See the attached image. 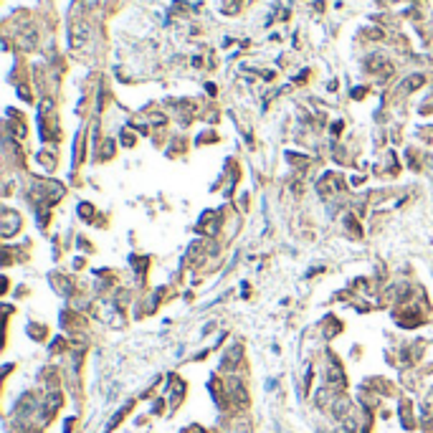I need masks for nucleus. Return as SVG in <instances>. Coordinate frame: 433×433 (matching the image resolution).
<instances>
[{
	"mask_svg": "<svg viewBox=\"0 0 433 433\" xmlns=\"http://www.w3.org/2000/svg\"><path fill=\"white\" fill-rule=\"evenodd\" d=\"M58 405H61V395H58V393H51L48 400H46V418L56 413V408H58Z\"/></svg>",
	"mask_w": 433,
	"mask_h": 433,
	"instance_id": "423d86ee",
	"label": "nucleus"
},
{
	"mask_svg": "<svg viewBox=\"0 0 433 433\" xmlns=\"http://www.w3.org/2000/svg\"><path fill=\"white\" fill-rule=\"evenodd\" d=\"M3 221H8V223H18V221H20V215L13 213V210H3ZM13 231H15V226H5V228H3V236L8 238Z\"/></svg>",
	"mask_w": 433,
	"mask_h": 433,
	"instance_id": "7ed1b4c3",
	"label": "nucleus"
},
{
	"mask_svg": "<svg viewBox=\"0 0 433 433\" xmlns=\"http://www.w3.org/2000/svg\"><path fill=\"white\" fill-rule=\"evenodd\" d=\"M327 383H330L332 387H342L344 383H347V380H344V370L339 367V362H337L335 357L330 360V367H327Z\"/></svg>",
	"mask_w": 433,
	"mask_h": 433,
	"instance_id": "f257e3e1",
	"label": "nucleus"
},
{
	"mask_svg": "<svg viewBox=\"0 0 433 433\" xmlns=\"http://www.w3.org/2000/svg\"><path fill=\"white\" fill-rule=\"evenodd\" d=\"M241 355H243V347L241 344H233V347L223 355L221 365L226 367V370H233V367H238V362H241Z\"/></svg>",
	"mask_w": 433,
	"mask_h": 433,
	"instance_id": "f03ea898",
	"label": "nucleus"
},
{
	"mask_svg": "<svg viewBox=\"0 0 433 433\" xmlns=\"http://www.w3.org/2000/svg\"><path fill=\"white\" fill-rule=\"evenodd\" d=\"M423 81H426V79H423L421 74H413V76H408V79L403 81V89H405V92H416L418 86H423Z\"/></svg>",
	"mask_w": 433,
	"mask_h": 433,
	"instance_id": "20e7f679",
	"label": "nucleus"
},
{
	"mask_svg": "<svg viewBox=\"0 0 433 433\" xmlns=\"http://www.w3.org/2000/svg\"><path fill=\"white\" fill-rule=\"evenodd\" d=\"M86 41V26H74L71 28V46H79V43H84Z\"/></svg>",
	"mask_w": 433,
	"mask_h": 433,
	"instance_id": "39448f33",
	"label": "nucleus"
}]
</instances>
